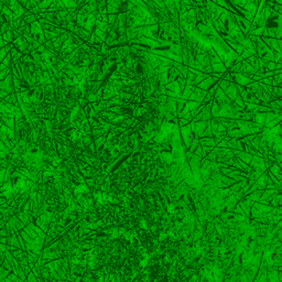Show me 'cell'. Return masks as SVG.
I'll return each mask as SVG.
<instances>
[{"instance_id":"4fadbf2b","label":"cell","mask_w":282,"mask_h":282,"mask_svg":"<svg viewBox=\"0 0 282 282\" xmlns=\"http://www.w3.org/2000/svg\"><path fill=\"white\" fill-rule=\"evenodd\" d=\"M252 55H254V54H252V53L250 52V51H248V50H245L244 52L241 53V55H240V56H241V58H242V60H244V61H247V60H248V58H251Z\"/></svg>"},{"instance_id":"8992f818","label":"cell","mask_w":282,"mask_h":282,"mask_svg":"<svg viewBox=\"0 0 282 282\" xmlns=\"http://www.w3.org/2000/svg\"><path fill=\"white\" fill-rule=\"evenodd\" d=\"M199 144L202 147H206V148H216V142H215L213 137H203L199 139Z\"/></svg>"},{"instance_id":"5b68a950","label":"cell","mask_w":282,"mask_h":282,"mask_svg":"<svg viewBox=\"0 0 282 282\" xmlns=\"http://www.w3.org/2000/svg\"><path fill=\"white\" fill-rule=\"evenodd\" d=\"M234 154L236 158L239 159L240 161H242L244 163L250 165V163H251V161H252V156H250L249 153H247V152H245V151H234Z\"/></svg>"},{"instance_id":"7a4b0ae2","label":"cell","mask_w":282,"mask_h":282,"mask_svg":"<svg viewBox=\"0 0 282 282\" xmlns=\"http://www.w3.org/2000/svg\"><path fill=\"white\" fill-rule=\"evenodd\" d=\"M216 82H215V79L213 77H212L211 75L208 76L207 78H205L204 81L201 82V83L199 84V85L196 86L197 88H199V89H202V91H205V92H208L209 89H211L212 87L214 85H216Z\"/></svg>"},{"instance_id":"ba28073f","label":"cell","mask_w":282,"mask_h":282,"mask_svg":"<svg viewBox=\"0 0 282 282\" xmlns=\"http://www.w3.org/2000/svg\"><path fill=\"white\" fill-rule=\"evenodd\" d=\"M213 67V73H222L225 74L228 72V70L226 68V66L224 65V63H218V64H212Z\"/></svg>"},{"instance_id":"9a60e30c","label":"cell","mask_w":282,"mask_h":282,"mask_svg":"<svg viewBox=\"0 0 282 282\" xmlns=\"http://www.w3.org/2000/svg\"><path fill=\"white\" fill-rule=\"evenodd\" d=\"M279 87H281V88H282V84H281V85H280V86H279Z\"/></svg>"},{"instance_id":"277c9868","label":"cell","mask_w":282,"mask_h":282,"mask_svg":"<svg viewBox=\"0 0 282 282\" xmlns=\"http://www.w3.org/2000/svg\"><path fill=\"white\" fill-rule=\"evenodd\" d=\"M262 40L264 41V43L267 44V46L272 51L273 53H281L280 50L279 43H278L277 39H271V38H262Z\"/></svg>"},{"instance_id":"8fae6325","label":"cell","mask_w":282,"mask_h":282,"mask_svg":"<svg viewBox=\"0 0 282 282\" xmlns=\"http://www.w3.org/2000/svg\"><path fill=\"white\" fill-rule=\"evenodd\" d=\"M270 206L273 207V208H276V207L282 206V194L278 193L277 195H276V196L273 197V199H272V201L270 202Z\"/></svg>"},{"instance_id":"52a82bcc","label":"cell","mask_w":282,"mask_h":282,"mask_svg":"<svg viewBox=\"0 0 282 282\" xmlns=\"http://www.w3.org/2000/svg\"><path fill=\"white\" fill-rule=\"evenodd\" d=\"M226 137L229 139H234V140H240V139H242L245 136L242 135V132L239 130V129L235 128V129H232V130H227Z\"/></svg>"},{"instance_id":"30bf717a","label":"cell","mask_w":282,"mask_h":282,"mask_svg":"<svg viewBox=\"0 0 282 282\" xmlns=\"http://www.w3.org/2000/svg\"><path fill=\"white\" fill-rule=\"evenodd\" d=\"M247 62L250 64V65L252 66V67L254 68V70L256 72H258L259 70V68H260V66H259V58H258L257 55H252L251 58H249L248 60H247Z\"/></svg>"},{"instance_id":"7c38bea8","label":"cell","mask_w":282,"mask_h":282,"mask_svg":"<svg viewBox=\"0 0 282 282\" xmlns=\"http://www.w3.org/2000/svg\"><path fill=\"white\" fill-rule=\"evenodd\" d=\"M233 213H234V214H236V215H240V216H246V215H245V213H244V211H242V208L240 207L239 203L236 205V207L234 208Z\"/></svg>"},{"instance_id":"5bb4252c","label":"cell","mask_w":282,"mask_h":282,"mask_svg":"<svg viewBox=\"0 0 282 282\" xmlns=\"http://www.w3.org/2000/svg\"><path fill=\"white\" fill-rule=\"evenodd\" d=\"M278 43H279L280 50H281V53H282V40H278Z\"/></svg>"},{"instance_id":"9c48e42d","label":"cell","mask_w":282,"mask_h":282,"mask_svg":"<svg viewBox=\"0 0 282 282\" xmlns=\"http://www.w3.org/2000/svg\"><path fill=\"white\" fill-rule=\"evenodd\" d=\"M254 122H256V123H258V125H260V126L264 127V123H266V113H254Z\"/></svg>"},{"instance_id":"3957f363","label":"cell","mask_w":282,"mask_h":282,"mask_svg":"<svg viewBox=\"0 0 282 282\" xmlns=\"http://www.w3.org/2000/svg\"><path fill=\"white\" fill-rule=\"evenodd\" d=\"M239 205L242 208V211H244L247 218L250 219V212H251V207H252V205H254V202H251L250 199H248L246 196H245V199H242L241 201L239 202Z\"/></svg>"},{"instance_id":"6da1fadb","label":"cell","mask_w":282,"mask_h":282,"mask_svg":"<svg viewBox=\"0 0 282 282\" xmlns=\"http://www.w3.org/2000/svg\"><path fill=\"white\" fill-rule=\"evenodd\" d=\"M235 18V21L237 23V27L239 28V30L244 33L245 35H248L251 30V22L248 20H246L245 18H242L241 15H233Z\"/></svg>"}]
</instances>
